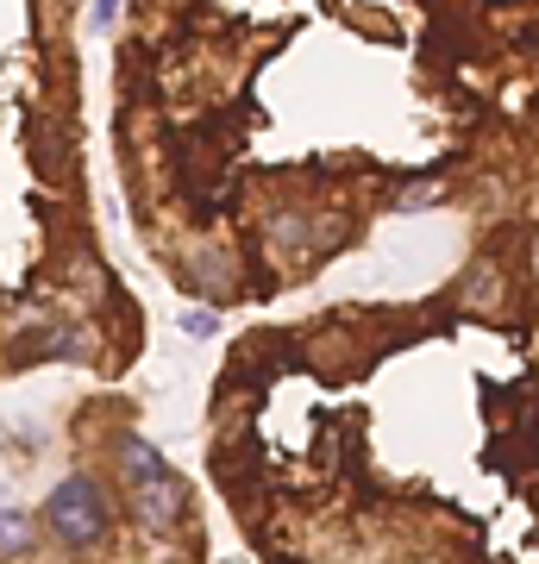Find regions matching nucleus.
I'll return each mask as SVG.
<instances>
[{
	"label": "nucleus",
	"instance_id": "8",
	"mask_svg": "<svg viewBox=\"0 0 539 564\" xmlns=\"http://www.w3.org/2000/svg\"><path fill=\"white\" fill-rule=\"evenodd\" d=\"M0 552H7V558L32 552V514H19V508H0Z\"/></svg>",
	"mask_w": 539,
	"mask_h": 564
},
{
	"label": "nucleus",
	"instance_id": "9",
	"mask_svg": "<svg viewBox=\"0 0 539 564\" xmlns=\"http://www.w3.org/2000/svg\"><path fill=\"white\" fill-rule=\"evenodd\" d=\"M427 201H439V188H433V176H427V182H408L402 195H395V207H427Z\"/></svg>",
	"mask_w": 539,
	"mask_h": 564
},
{
	"label": "nucleus",
	"instance_id": "4",
	"mask_svg": "<svg viewBox=\"0 0 539 564\" xmlns=\"http://www.w3.org/2000/svg\"><path fill=\"white\" fill-rule=\"evenodd\" d=\"M508 301V276L496 257H477L471 270H464V308H477V314H496Z\"/></svg>",
	"mask_w": 539,
	"mask_h": 564
},
{
	"label": "nucleus",
	"instance_id": "1",
	"mask_svg": "<svg viewBox=\"0 0 539 564\" xmlns=\"http://www.w3.org/2000/svg\"><path fill=\"white\" fill-rule=\"evenodd\" d=\"M44 527H51L57 546H69V552H95L113 533V496L101 489V477H88V470L63 477L51 489V502H44Z\"/></svg>",
	"mask_w": 539,
	"mask_h": 564
},
{
	"label": "nucleus",
	"instance_id": "2",
	"mask_svg": "<svg viewBox=\"0 0 539 564\" xmlns=\"http://www.w3.org/2000/svg\"><path fill=\"white\" fill-rule=\"evenodd\" d=\"M182 276H189L195 295H214V301L239 295V257H232V245H189Z\"/></svg>",
	"mask_w": 539,
	"mask_h": 564
},
{
	"label": "nucleus",
	"instance_id": "5",
	"mask_svg": "<svg viewBox=\"0 0 539 564\" xmlns=\"http://www.w3.org/2000/svg\"><path fill=\"white\" fill-rule=\"evenodd\" d=\"M113 464H120V477L138 489V483H151V477H170V464H163L157 445H145L138 433H126L120 445H113Z\"/></svg>",
	"mask_w": 539,
	"mask_h": 564
},
{
	"label": "nucleus",
	"instance_id": "6",
	"mask_svg": "<svg viewBox=\"0 0 539 564\" xmlns=\"http://www.w3.org/2000/svg\"><path fill=\"white\" fill-rule=\"evenodd\" d=\"M264 245H276V251H314V214H301V207H283V214H270Z\"/></svg>",
	"mask_w": 539,
	"mask_h": 564
},
{
	"label": "nucleus",
	"instance_id": "11",
	"mask_svg": "<svg viewBox=\"0 0 539 564\" xmlns=\"http://www.w3.org/2000/svg\"><path fill=\"white\" fill-rule=\"evenodd\" d=\"M113 13H120V0H95V26H101V32L113 26Z\"/></svg>",
	"mask_w": 539,
	"mask_h": 564
},
{
	"label": "nucleus",
	"instance_id": "3",
	"mask_svg": "<svg viewBox=\"0 0 539 564\" xmlns=\"http://www.w3.org/2000/svg\"><path fill=\"white\" fill-rule=\"evenodd\" d=\"M132 514L151 533H163V527H176L182 514H189V489H182V477H151V483L132 489Z\"/></svg>",
	"mask_w": 539,
	"mask_h": 564
},
{
	"label": "nucleus",
	"instance_id": "10",
	"mask_svg": "<svg viewBox=\"0 0 539 564\" xmlns=\"http://www.w3.org/2000/svg\"><path fill=\"white\" fill-rule=\"evenodd\" d=\"M182 326H189V333H195V339H214V333H220V314H207V308H195V314H189V320H182Z\"/></svg>",
	"mask_w": 539,
	"mask_h": 564
},
{
	"label": "nucleus",
	"instance_id": "7",
	"mask_svg": "<svg viewBox=\"0 0 539 564\" xmlns=\"http://www.w3.org/2000/svg\"><path fill=\"white\" fill-rule=\"evenodd\" d=\"M63 138H69V132H63L57 120H32V163H38V176H51V182L69 170V157H63Z\"/></svg>",
	"mask_w": 539,
	"mask_h": 564
},
{
	"label": "nucleus",
	"instance_id": "12",
	"mask_svg": "<svg viewBox=\"0 0 539 564\" xmlns=\"http://www.w3.org/2000/svg\"><path fill=\"white\" fill-rule=\"evenodd\" d=\"M533 270H539V239H533Z\"/></svg>",
	"mask_w": 539,
	"mask_h": 564
}]
</instances>
